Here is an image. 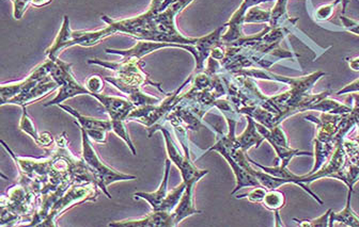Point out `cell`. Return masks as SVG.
<instances>
[{"mask_svg": "<svg viewBox=\"0 0 359 227\" xmlns=\"http://www.w3.org/2000/svg\"><path fill=\"white\" fill-rule=\"evenodd\" d=\"M163 3L164 0H152L149 9L145 13L136 17L118 20V22L111 20L108 16L102 15L101 16L102 20L108 24L106 28L97 31H72V38L66 44V50L74 45L84 46V47L97 45L107 36H113L117 32L127 34L138 40L169 43L167 36H164L158 30L157 23H156V17L158 13H161Z\"/></svg>", "mask_w": 359, "mask_h": 227, "instance_id": "cell-1", "label": "cell"}, {"mask_svg": "<svg viewBox=\"0 0 359 227\" xmlns=\"http://www.w3.org/2000/svg\"><path fill=\"white\" fill-rule=\"evenodd\" d=\"M178 140L181 142L182 147H183L184 153L178 151L174 142L170 137V133L165 129L162 127L161 131L165 138L166 147H167L168 156L172 163L181 172L182 180L185 182L186 189L182 196L181 200L178 203L176 210L172 212L174 214V226H178L184 219L192 214H200L202 212L197 210L194 206V198H192V189L195 184L202 180L204 176L209 174L208 170H200L195 166L192 160L190 159V149H188V138H186V129L181 127L174 129Z\"/></svg>", "mask_w": 359, "mask_h": 227, "instance_id": "cell-2", "label": "cell"}, {"mask_svg": "<svg viewBox=\"0 0 359 227\" xmlns=\"http://www.w3.org/2000/svg\"><path fill=\"white\" fill-rule=\"evenodd\" d=\"M225 117H226V121L228 122V133L226 136H223L222 139L218 140V142L212 147H210L202 157H204L206 154L210 153V152H218L229 162L230 167L234 172L235 180H237V187L233 190L232 194L245 187H261V184H259L257 178L248 173L246 170L243 169L231 156L230 149L235 143V140H237L235 127H237V115H226Z\"/></svg>", "mask_w": 359, "mask_h": 227, "instance_id": "cell-3", "label": "cell"}, {"mask_svg": "<svg viewBox=\"0 0 359 227\" xmlns=\"http://www.w3.org/2000/svg\"><path fill=\"white\" fill-rule=\"evenodd\" d=\"M305 119L316 124V135L314 140L322 143H337L338 140L344 139L356 126L351 112L344 115L321 112L318 117L307 115Z\"/></svg>", "mask_w": 359, "mask_h": 227, "instance_id": "cell-4", "label": "cell"}, {"mask_svg": "<svg viewBox=\"0 0 359 227\" xmlns=\"http://www.w3.org/2000/svg\"><path fill=\"white\" fill-rule=\"evenodd\" d=\"M79 129L82 131L83 159L88 164L94 175L95 180H97V186L99 189L103 190V193L106 194L107 198H111V194L107 191L109 184L117 182H125V180H137L135 176L120 173V172L107 167L106 164L102 162V160L99 159V156L97 155V152L92 147L88 133L83 127L79 126Z\"/></svg>", "mask_w": 359, "mask_h": 227, "instance_id": "cell-5", "label": "cell"}, {"mask_svg": "<svg viewBox=\"0 0 359 227\" xmlns=\"http://www.w3.org/2000/svg\"><path fill=\"white\" fill-rule=\"evenodd\" d=\"M89 64L104 66L108 70L117 73V77L122 79L127 84L136 85V86H152L157 88L163 94L169 95L161 88V84H156L150 79L149 75L143 70L145 62L138 59H123L121 62H105L99 59H91Z\"/></svg>", "mask_w": 359, "mask_h": 227, "instance_id": "cell-6", "label": "cell"}, {"mask_svg": "<svg viewBox=\"0 0 359 227\" xmlns=\"http://www.w3.org/2000/svg\"><path fill=\"white\" fill-rule=\"evenodd\" d=\"M72 66L69 64H66L64 61L57 58L55 60L54 66H52V72H50V76L52 77L55 81H57V84L59 85L60 89H59L58 94L52 99V101L44 104V107L48 106H58V105L64 103L66 99L72 98V97L76 96V95L87 94L90 95L88 89L86 87L82 86L79 84L78 81L75 79L74 75L72 73Z\"/></svg>", "mask_w": 359, "mask_h": 227, "instance_id": "cell-7", "label": "cell"}, {"mask_svg": "<svg viewBox=\"0 0 359 227\" xmlns=\"http://www.w3.org/2000/svg\"><path fill=\"white\" fill-rule=\"evenodd\" d=\"M97 184L92 182H87V184H74L69 188L68 191L57 200L54 207L50 210L48 214V220H46L44 226H55L57 218H58L62 212L72 208L75 205L79 203H84L86 200H97L99 196L97 191Z\"/></svg>", "mask_w": 359, "mask_h": 227, "instance_id": "cell-8", "label": "cell"}, {"mask_svg": "<svg viewBox=\"0 0 359 227\" xmlns=\"http://www.w3.org/2000/svg\"><path fill=\"white\" fill-rule=\"evenodd\" d=\"M55 60H46L44 64H40L29 76L26 77L24 80L12 84L1 85L0 87V97H1V105L7 104L10 99L17 95L24 94L28 91L38 86L46 77L50 76L54 66Z\"/></svg>", "mask_w": 359, "mask_h": 227, "instance_id": "cell-9", "label": "cell"}, {"mask_svg": "<svg viewBox=\"0 0 359 227\" xmlns=\"http://www.w3.org/2000/svg\"><path fill=\"white\" fill-rule=\"evenodd\" d=\"M90 96L95 97L103 105L111 122L127 121L129 113L136 108L129 99L127 101L122 97L108 96L101 93H91Z\"/></svg>", "mask_w": 359, "mask_h": 227, "instance_id": "cell-10", "label": "cell"}, {"mask_svg": "<svg viewBox=\"0 0 359 227\" xmlns=\"http://www.w3.org/2000/svg\"><path fill=\"white\" fill-rule=\"evenodd\" d=\"M165 47L182 48V50H190V52L192 45H188V44L161 43V42H153V41L141 40L134 47L129 48V50H106V52L107 54H119V56L125 57V59H138V60H141L147 54Z\"/></svg>", "mask_w": 359, "mask_h": 227, "instance_id": "cell-11", "label": "cell"}, {"mask_svg": "<svg viewBox=\"0 0 359 227\" xmlns=\"http://www.w3.org/2000/svg\"><path fill=\"white\" fill-rule=\"evenodd\" d=\"M269 1H276V0H244L239 10L233 14L230 22L227 23L229 30L224 36H222V43L227 45V44L233 43L239 38H243L242 26L244 24L247 11L255 6H259L263 3H269Z\"/></svg>", "mask_w": 359, "mask_h": 227, "instance_id": "cell-12", "label": "cell"}, {"mask_svg": "<svg viewBox=\"0 0 359 227\" xmlns=\"http://www.w3.org/2000/svg\"><path fill=\"white\" fill-rule=\"evenodd\" d=\"M227 27L228 26L225 24L204 38H198L197 43L195 44L196 52L194 54V58L196 59V72H202L204 68V62L209 56H211L212 50L219 44H222V34Z\"/></svg>", "mask_w": 359, "mask_h": 227, "instance_id": "cell-13", "label": "cell"}, {"mask_svg": "<svg viewBox=\"0 0 359 227\" xmlns=\"http://www.w3.org/2000/svg\"><path fill=\"white\" fill-rule=\"evenodd\" d=\"M107 82L113 84L115 88L119 89L121 92L125 93L129 96V101L137 107L147 106V105H157L161 99L156 97L150 96L141 91V87L136 86V85L127 84L119 77H105Z\"/></svg>", "mask_w": 359, "mask_h": 227, "instance_id": "cell-14", "label": "cell"}, {"mask_svg": "<svg viewBox=\"0 0 359 227\" xmlns=\"http://www.w3.org/2000/svg\"><path fill=\"white\" fill-rule=\"evenodd\" d=\"M109 226L125 227H174V216L172 212H153L145 218L137 220L117 221L109 223Z\"/></svg>", "mask_w": 359, "mask_h": 227, "instance_id": "cell-15", "label": "cell"}, {"mask_svg": "<svg viewBox=\"0 0 359 227\" xmlns=\"http://www.w3.org/2000/svg\"><path fill=\"white\" fill-rule=\"evenodd\" d=\"M59 85L57 84V81L54 79L50 78V76L46 77L43 81H41L38 86L34 87L31 90L28 92L24 93V94L17 95V96L13 97L10 99L7 104L10 105H18V106L26 107L27 105L31 104L34 101H38L42 97L48 95V93L52 92L58 88Z\"/></svg>", "mask_w": 359, "mask_h": 227, "instance_id": "cell-16", "label": "cell"}, {"mask_svg": "<svg viewBox=\"0 0 359 227\" xmlns=\"http://www.w3.org/2000/svg\"><path fill=\"white\" fill-rule=\"evenodd\" d=\"M170 166H171L170 160H166L165 175H164L163 180H162L161 186L158 187L155 192H151V193H148V192H136V193H134V198H136V200L141 198V200H147L153 212H162L164 203H165L166 198H167Z\"/></svg>", "mask_w": 359, "mask_h": 227, "instance_id": "cell-17", "label": "cell"}, {"mask_svg": "<svg viewBox=\"0 0 359 227\" xmlns=\"http://www.w3.org/2000/svg\"><path fill=\"white\" fill-rule=\"evenodd\" d=\"M247 119V127L242 135L237 136V142L239 144V149L246 153L251 147H259L263 141H265V137L261 135L257 129V122L249 117L245 115Z\"/></svg>", "mask_w": 359, "mask_h": 227, "instance_id": "cell-18", "label": "cell"}, {"mask_svg": "<svg viewBox=\"0 0 359 227\" xmlns=\"http://www.w3.org/2000/svg\"><path fill=\"white\" fill-rule=\"evenodd\" d=\"M353 190H349L348 198H346V207L339 212H334L332 210L330 214V223L328 226H350L359 227V217L355 214L351 206V198H352Z\"/></svg>", "mask_w": 359, "mask_h": 227, "instance_id": "cell-19", "label": "cell"}, {"mask_svg": "<svg viewBox=\"0 0 359 227\" xmlns=\"http://www.w3.org/2000/svg\"><path fill=\"white\" fill-rule=\"evenodd\" d=\"M22 108H23V115H22L21 122H20V129L29 135L34 140V142L38 144V147H44V149L52 147V144L54 143L52 136L50 133H43L42 135H38L31 119L26 111V107H22Z\"/></svg>", "mask_w": 359, "mask_h": 227, "instance_id": "cell-20", "label": "cell"}, {"mask_svg": "<svg viewBox=\"0 0 359 227\" xmlns=\"http://www.w3.org/2000/svg\"><path fill=\"white\" fill-rule=\"evenodd\" d=\"M59 108L64 109L66 112L70 113L71 115L76 119V124L78 126L83 127L86 131L91 129H102V131H113V125L111 121H103V119H93V117H84L80 113L77 112L74 109L71 108L68 105H58Z\"/></svg>", "mask_w": 359, "mask_h": 227, "instance_id": "cell-21", "label": "cell"}, {"mask_svg": "<svg viewBox=\"0 0 359 227\" xmlns=\"http://www.w3.org/2000/svg\"><path fill=\"white\" fill-rule=\"evenodd\" d=\"M72 38V30L70 28V20L68 16H64V23H62V29L59 31L58 36L55 38L54 43L50 47L46 50L45 54L50 60H56L58 54L66 50V44L70 42Z\"/></svg>", "mask_w": 359, "mask_h": 227, "instance_id": "cell-22", "label": "cell"}, {"mask_svg": "<svg viewBox=\"0 0 359 227\" xmlns=\"http://www.w3.org/2000/svg\"><path fill=\"white\" fill-rule=\"evenodd\" d=\"M263 207L267 210H271L274 214L279 212L281 208L285 207L286 205V196L283 192L279 191L278 189L269 190L263 198L262 203Z\"/></svg>", "mask_w": 359, "mask_h": 227, "instance_id": "cell-23", "label": "cell"}, {"mask_svg": "<svg viewBox=\"0 0 359 227\" xmlns=\"http://www.w3.org/2000/svg\"><path fill=\"white\" fill-rule=\"evenodd\" d=\"M12 3H13L14 7V18L21 20L29 3L34 5V7L41 8L50 5L52 0H12Z\"/></svg>", "mask_w": 359, "mask_h": 227, "instance_id": "cell-24", "label": "cell"}, {"mask_svg": "<svg viewBox=\"0 0 359 227\" xmlns=\"http://www.w3.org/2000/svg\"><path fill=\"white\" fill-rule=\"evenodd\" d=\"M272 10H262L255 6L247 11L244 23H269L271 22Z\"/></svg>", "mask_w": 359, "mask_h": 227, "instance_id": "cell-25", "label": "cell"}, {"mask_svg": "<svg viewBox=\"0 0 359 227\" xmlns=\"http://www.w3.org/2000/svg\"><path fill=\"white\" fill-rule=\"evenodd\" d=\"M330 212H332V210H328L323 216L318 219H314V220H298V219H294L293 221L297 223L300 226L303 227H326L328 226V223H330Z\"/></svg>", "mask_w": 359, "mask_h": 227, "instance_id": "cell-26", "label": "cell"}, {"mask_svg": "<svg viewBox=\"0 0 359 227\" xmlns=\"http://www.w3.org/2000/svg\"><path fill=\"white\" fill-rule=\"evenodd\" d=\"M344 149L352 163L359 167V143L355 140H344Z\"/></svg>", "mask_w": 359, "mask_h": 227, "instance_id": "cell-27", "label": "cell"}, {"mask_svg": "<svg viewBox=\"0 0 359 227\" xmlns=\"http://www.w3.org/2000/svg\"><path fill=\"white\" fill-rule=\"evenodd\" d=\"M342 3V0H335L334 3H330V5L322 6L318 8L316 12V17L318 20H328L332 16L334 13L335 8L338 3Z\"/></svg>", "mask_w": 359, "mask_h": 227, "instance_id": "cell-28", "label": "cell"}, {"mask_svg": "<svg viewBox=\"0 0 359 227\" xmlns=\"http://www.w3.org/2000/svg\"><path fill=\"white\" fill-rule=\"evenodd\" d=\"M86 88L88 89L89 92L99 93L102 92L104 89V82L103 79L99 76H90L86 81Z\"/></svg>", "mask_w": 359, "mask_h": 227, "instance_id": "cell-29", "label": "cell"}, {"mask_svg": "<svg viewBox=\"0 0 359 227\" xmlns=\"http://www.w3.org/2000/svg\"><path fill=\"white\" fill-rule=\"evenodd\" d=\"M267 190L263 187H255L253 191L249 192L246 196H239L237 198H246L251 203H262Z\"/></svg>", "mask_w": 359, "mask_h": 227, "instance_id": "cell-30", "label": "cell"}, {"mask_svg": "<svg viewBox=\"0 0 359 227\" xmlns=\"http://www.w3.org/2000/svg\"><path fill=\"white\" fill-rule=\"evenodd\" d=\"M340 20H342V25H344V28L346 30H348L349 32H352V34H357L359 36V23L358 22H355V20H350V18L346 17V16L342 15L340 16Z\"/></svg>", "mask_w": 359, "mask_h": 227, "instance_id": "cell-31", "label": "cell"}, {"mask_svg": "<svg viewBox=\"0 0 359 227\" xmlns=\"http://www.w3.org/2000/svg\"><path fill=\"white\" fill-rule=\"evenodd\" d=\"M85 131H86V129H85ZM86 133H88L89 138L92 139L93 141L101 144L106 143V131H102V129H91V131H86Z\"/></svg>", "mask_w": 359, "mask_h": 227, "instance_id": "cell-32", "label": "cell"}, {"mask_svg": "<svg viewBox=\"0 0 359 227\" xmlns=\"http://www.w3.org/2000/svg\"><path fill=\"white\" fill-rule=\"evenodd\" d=\"M357 92H359V78L357 80L353 81L352 84L344 87L342 90L337 91L336 95L350 94V93L353 94V93Z\"/></svg>", "mask_w": 359, "mask_h": 227, "instance_id": "cell-33", "label": "cell"}, {"mask_svg": "<svg viewBox=\"0 0 359 227\" xmlns=\"http://www.w3.org/2000/svg\"><path fill=\"white\" fill-rule=\"evenodd\" d=\"M349 66L351 70L358 72L359 71V57H355V58L348 59Z\"/></svg>", "mask_w": 359, "mask_h": 227, "instance_id": "cell-34", "label": "cell"}, {"mask_svg": "<svg viewBox=\"0 0 359 227\" xmlns=\"http://www.w3.org/2000/svg\"><path fill=\"white\" fill-rule=\"evenodd\" d=\"M178 0H164L163 5L161 7V12L165 11L169 6H171L172 3H176Z\"/></svg>", "mask_w": 359, "mask_h": 227, "instance_id": "cell-35", "label": "cell"}, {"mask_svg": "<svg viewBox=\"0 0 359 227\" xmlns=\"http://www.w3.org/2000/svg\"><path fill=\"white\" fill-rule=\"evenodd\" d=\"M357 129H358V135H357L356 138H354V139H353V140H355V141H357L359 143V125H358V126H357Z\"/></svg>", "mask_w": 359, "mask_h": 227, "instance_id": "cell-36", "label": "cell"}]
</instances>
